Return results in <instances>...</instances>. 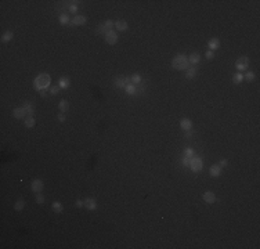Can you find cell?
Masks as SVG:
<instances>
[{
    "instance_id": "obj_1",
    "label": "cell",
    "mask_w": 260,
    "mask_h": 249,
    "mask_svg": "<svg viewBox=\"0 0 260 249\" xmlns=\"http://www.w3.org/2000/svg\"><path fill=\"white\" fill-rule=\"evenodd\" d=\"M50 80H51L50 75H47V73H40L39 76L35 79L33 86H35L36 90H44L46 87L50 86Z\"/></svg>"
},
{
    "instance_id": "obj_2",
    "label": "cell",
    "mask_w": 260,
    "mask_h": 249,
    "mask_svg": "<svg viewBox=\"0 0 260 249\" xmlns=\"http://www.w3.org/2000/svg\"><path fill=\"white\" fill-rule=\"evenodd\" d=\"M188 57H185V55L183 54H179L176 55L173 58V61H172V65H173L174 69L177 71H181V69H187V67H188Z\"/></svg>"
},
{
    "instance_id": "obj_3",
    "label": "cell",
    "mask_w": 260,
    "mask_h": 249,
    "mask_svg": "<svg viewBox=\"0 0 260 249\" xmlns=\"http://www.w3.org/2000/svg\"><path fill=\"white\" fill-rule=\"evenodd\" d=\"M248 67H249V58L248 57H239L238 60H236V62H235V68L239 72H242V71H245V69H248Z\"/></svg>"
},
{
    "instance_id": "obj_4",
    "label": "cell",
    "mask_w": 260,
    "mask_h": 249,
    "mask_svg": "<svg viewBox=\"0 0 260 249\" xmlns=\"http://www.w3.org/2000/svg\"><path fill=\"white\" fill-rule=\"evenodd\" d=\"M189 168H191V170L192 172H201L202 170V161H201V158L192 156L191 161H189Z\"/></svg>"
},
{
    "instance_id": "obj_5",
    "label": "cell",
    "mask_w": 260,
    "mask_h": 249,
    "mask_svg": "<svg viewBox=\"0 0 260 249\" xmlns=\"http://www.w3.org/2000/svg\"><path fill=\"white\" fill-rule=\"evenodd\" d=\"M105 42L108 43V44H116V42H118V35H116V32L114 31H110L107 35H105Z\"/></svg>"
},
{
    "instance_id": "obj_6",
    "label": "cell",
    "mask_w": 260,
    "mask_h": 249,
    "mask_svg": "<svg viewBox=\"0 0 260 249\" xmlns=\"http://www.w3.org/2000/svg\"><path fill=\"white\" fill-rule=\"evenodd\" d=\"M43 187H44V184H43V181L42 180H39V179H36V180H33L32 181V184H31V188H32V191L33 192H40L42 190H43Z\"/></svg>"
},
{
    "instance_id": "obj_7",
    "label": "cell",
    "mask_w": 260,
    "mask_h": 249,
    "mask_svg": "<svg viewBox=\"0 0 260 249\" xmlns=\"http://www.w3.org/2000/svg\"><path fill=\"white\" fill-rule=\"evenodd\" d=\"M83 202H85L86 209H89V210H94L97 208V201H95L94 198H86Z\"/></svg>"
},
{
    "instance_id": "obj_8",
    "label": "cell",
    "mask_w": 260,
    "mask_h": 249,
    "mask_svg": "<svg viewBox=\"0 0 260 249\" xmlns=\"http://www.w3.org/2000/svg\"><path fill=\"white\" fill-rule=\"evenodd\" d=\"M87 21V18L85 15H75L73 18H72L71 24L72 25H76V26H79V25H83V24Z\"/></svg>"
},
{
    "instance_id": "obj_9",
    "label": "cell",
    "mask_w": 260,
    "mask_h": 249,
    "mask_svg": "<svg viewBox=\"0 0 260 249\" xmlns=\"http://www.w3.org/2000/svg\"><path fill=\"white\" fill-rule=\"evenodd\" d=\"M209 173H210V176H213V177H219L221 174V166L220 165H213V166H210Z\"/></svg>"
},
{
    "instance_id": "obj_10",
    "label": "cell",
    "mask_w": 260,
    "mask_h": 249,
    "mask_svg": "<svg viewBox=\"0 0 260 249\" xmlns=\"http://www.w3.org/2000/svg\"><path fill=\"white\" fill-rule=\"evenodd\" d=\"M204 201L206 203H214L216 202V195L213 194L212 191H206L204 194Z\"/></svg>"
},
{
    "instance_id": "obj_11",
    "label": "cell",
    "mask_w": 260,
    "mask_h": 249,
    "mask_svg": "<svg viewBox=\"0 0 260 249\" xmlns=\"http://www.w3.org/2000/svg\"><path fill=\"white\" fill-rule=\"evenodd\" d=\"M180 127H181L183 130H187V132H188L189 129L192 127V122H191L189 119H187V118H184V119L180 120Z\"/></svg>"
},
{
    "instance_id": "obj_12",
    "label": "cell",
    "mask_w": 260,
    "mask_h": 249,
    "mask_svg": "<svg viewBox=\"0 0 260 249\" xmlns=\"http://www.w3.org/2000/svg\"><path fill=\"white\" fill-rule=\"evenodd\" d=\"M25 109L24 107H21V108H15L14 111H13V115H14V118H17V119H21V118L25 116Z\"/></svg>"
},
{
    "instance_id": "obj_13",
    "label": "cell",
    "mask_w": 260,
    "mask_h": 249,
    "mask_svg": "<svg viewBox=\"0 0 260 249\" xmlns=\"http://www.w3.org/2000/svg\"><path fill=\"white\" fill-rule=\"evenodd\" d=\"M115 26H116V29L118 31H126L127 29V22L125 21V20H119V21H116L115 22Z\"/></svg>"
},
{
    "instance_id": "obj_14",
    "label": "cell",
    "mask_w": 260,
    "mask_h": 249,
    "mask_svg": "<svg viewBox=\"0 0 260 249\" xmlns=\"http://www.w3.org/2000/svg\"><path fill=\"white\" fill-rule=\"evenodd\" d=\"M208 46H209V48L213 51V50H216V48L220 47V40L216 39V38H214V39H210L209 40V43H208Z\"/></svg>"
},
{
    "instance_id": "obj_15",
    "label": "cell",
    "mask_w": 260,
    "mask_h": 249,
    "mask_svg": "<svg viewBox=\"0 0 260 249\" xmlns=\"http://www.w3.org/2000/svg\"><path fill=\"white\" fill-rule=\"evenodd\" d=\"M129 83H130V79H127V78L116 79V80H115V86H116V87H126Z\"/></svg>"
},
{
    "instance_id": "obj_16",
    "label": "cell",
    "mask_w": 260,
    "mask_h": 249,
    "mask_svg": "<svg viewBox=\"0 0 260 249\" xmlns=\"http://www.w3.org/2000/svg\"><path fill=\"white\" fill-rule=\"evenodd\" d=\"M58 107H60V111H61L62 114H65V112L69 109V102L67 101V100H61L60 104H58Z\"/></svg>"
},
{
    "instance_id": "obj_17",
    "label": "cell",
    "mask_w": 260,
    "mask_h": 249,
    "mask_svg": "<svg viewBox=\"0 0 260 249\" xmlns=\"http://www.w3.org/2000/svg\"><path fill=\"white\" fill-rule=\"evenodd\" d=\"M71 85V82H69V79L68 78H61L58 80V86L61 87V89H68Z\"/></svg>"
},
{
    "instance_id": "obj_18",
    "label": "cell",
    "mask_w": 260,
    "mask_h": 249,
    "mask_svg": "<svg viewBox=\"0 0 260 249\" xmlns=\"http://www.w3.org/2000/svg\"><path fill=\"white\" fill-rule=\"evenodd\" d=\"M110 31H111V29L108 28V26H107V25H105V22L101 24V25L97 28V32H98L100 35H104V36H105V35H107V33H108Z\"/></svg>"
},
{
    "instance_id": "obj_19",
    "label": "cell",
    "mask_w": 260,
    "mask_h": 249,
    "mask_svg": "<svg viewBox=\"0 0 260 249\" xmlns=\"http://www.w3.org/2000/svg\"><path fill=\"white\" fill-rule=\"evenodd\" d=\"M199 60H201V57H199L198 53H192V54L188 57V62H189V64H198Z\"/></svg>"
},
{
    "instance_id": "obj_20",
    "label": "cell",
    "mask_w": 260,
    "mask_h": 249,
    "mask_svg": "<svg viewBox=\"0 0 260 249\" xmlns=\"http://www.w3.org/2000/svg\"><path fill=\"white\" fill-rule=\"evenodd\" d=\"M22 107H24L25 112H26V114H28L29 116H32V114H33V105H32L31 102H25Z\"/></svg>"
},
{
    "instance_id": "obj_21",
    "label": "cell",
    "mask_w": 260,
    "mask_h": 249,
    "mask_svg": "<svg viewBox=\"0 0 260 249\" xmlns=\"http://www.w3.org/2000/svg\"><path fill=\"white\" fill-rule=\"evenodd\" d=\"M242 80H244V75H242L241 72H238V73H235V75L232 76V82H234L235 85H239Z\"/></svg>"
},
{
    "instance_id": "obj_22",
    "label": "cell",
    "mask_w": 260,
    "mask_h": 249,
    "mask_svg": "<svg viewBox=\"0 0 260 249\" xmlns=\"http://www.w3.org/2000/svg\"><path fill=\"white\" fill-rule=\"evenodd\" d=\"M13 32L11 31H7V32H4L3 33V36H1V42H8V40H11L13 39Z\"/></svg>"
},
{
    "instance_id": "obj_23",
    "label": "cell",
    "mask_w": 260,
    "mask_h": 249,
    "mask_svg": "<svg viewBox=\"0 0 260 249\" xmlns=\"http://www.w3.org/2000/svg\"><path fill=\"white\" fill-rule=\"evenodd\" d=\"M25 126H26L28 129H31V127L35 126V119H33V116H28L26 119H25Z\"/></svg>"
},
{
    "instance_id": "obj_24",
    "label": "cell",
    "mask_w": 260,
    "mask_h": 249,
    "mask_svg": "<svg viewBox=\"0 0 260 249\" xmlns=\"http://www.w3.org/2000/svg\"><path fill=\"white\" fill-rule=\"evenodd\" d=\"M195 75H197V69H195V68H188V69H187V73H185L187 79H192Z\"/></svg>"
},
{
    "instance_id": "obj_25",
    "label": "cell",
    "mask_w": 260,
    "mask_h": 249,
    "mask_svg": "<svg viewBox=\"0 0 260 249\" xmlns=\"http://www.w3.org/2000/svg\"><path fill=\"white\" fill-rule=\"evenodd\" d=\"M130 82L134 83V85H137V83H140V82H141V76H140L138 73H133V75H132V78H130Z\"/></svg>"
},
{
    "instance_id": "obj_26",
    "label": "cell",
    "mask_w": 260,
    "mask_h": 249,
    "mask_svg": "<svg viewBox=\"0 0 260 249\" xmlns=\"http://www.w3.org/2000/svg\"><path fill=\"white\" fill-rule=\"evenodd\" d=\"M125 89H126V93L127 94H130V96L136 94V87H134V85H132V83H129V85H127Z\"/></svg>"
},
{
    "instance_id": "obj_27",
    "label": "cell",
    "mask_w": 260,
    "mask_h": 249,
    "mask_svg": "<svg viewBox=\"0 0 260 249\" xmlns=\"http://www.w3.org/2000/svg\"><path fill=\"white\" fill-rule=\"evenodd\" d=\"M53 210L55 213H61L62 212V205L60 202H53Z\"/></svg>"
},
{
    "instance_id": "obj_28",
    "label": "cell",
    "mask_w": 260,
    "mask_h": 249,
    "mask_svg": "<svg viewBox=\"0 0 260 249\" xmlns=\"http://www.w3.org/2000/svg\"><path fill=\"white\" fill-rule=\"evenodd\" d=\"M24 201H22V199H18V201H17L15 202V206H14V208H15V210L17 212H19V210H22L24 209Z\"/></svg>"
},
{
    "instance_id": "obj_29",
    "label": "cell",
    "mask_w": 260,
    "mask_h": 249,
    "mask_svg": "<svg viewBox=\"0 0 260 249\" xmlns=\"http://www.w3.org/2000/svg\"><path fill=\"white\" fill-rule=\"evenodd\" d=\"M244 79H246V80H248V82H253V80H255V73H253V72H251V71H249V72H246V73H245Z\"/></svg>"
},
{
    "instance_id": "obj_30",
    "label": "cell",
    "mask_w": 260,
    "mask_h": 249,
    "mask_svg": "<svg viewBox=\"0 0 260 249\" xmlns=\"http://www.w3.org/2000/svg\"><path fill=\"white\" fill-rule=\"evenodd\" d=\"M60 22L62 24V25H67V24L69 22V18H68V15H65V14L60 15Z\"/></svg>"
},
{
    "instance_id": "obj_31",
    "label": "cell",
    "mask_w": 260,
    "mask_h": 249,
    "mask_svg": "<svg viewBox=\"0 0 260 249\" xmlns=\"http://www.w3.org/2000/svg\"><path fill=\"white\" fill-rule=\"evenodd\" d=\"M36 202H38V203H43V202H44V197L40 194V192L36 194Z\"/></svg>"
},
{
    "instance_id": "obj_32",
    "label": "cell",
    "mask_w": 260,
    "mask_h": 249,
    "mask_svg": "<svg viewBox=\"0 0 260 249\" xmlns=\"http://www.w3.org/2000/svg\"><path fill=\"white\" fill-rule=\"evenodd\" d=\"M60 89H61L60 86H53L50 92H51V94H54V96H55V94H58V93H60Z\"/></svg>"
},
{
    "instance_id": "obj_33",
    "label": "cell",
    "mask_w": 260,
    "mask_h": 249,
    "mask_svg": "<svg viewBox=\"0 0 260 249\" xmlns=\"http://www.w3.org/2000/svg\"><path fill=\"white\" fill-rule=\"evenodd\" d=\"M185 156H189V158H192V156H194V151H192V148H187V149H185Z\"/></svg>"
},
{
    "instance_id": "obj_34",
    "label": "cell",
    "mask_w": 260,
    "mask_h": 249,
    "mask_svg": "<svg viewBox=\"0 0 260 249\" xmlns=\"http://www.w3.org/2000/svg\"><path fill=\"white\" fill-rule=\"evenodd\" d=\"M205 55H206V58H208V60H212L213 57H214V54H213V51H212V50H208Z\"/></svg>"
},
{
    "instance_id": "obj_35",
    "label": "cell",
    "mask_w": 260,
    "mask_h": 249,
    "mask_svg": "<svg viewBox=\"0 0 260 249\" xmlns=\"http://www.w3.org/2000/svg\"><path fill=\"white\" fill-rule=\"evenodd\" d=\"M58 120H60V122H65V115H64L62 112H61V114H58Z\"/></svg>"
},
{
    "instance_id": "obj_36",
    "label": "cell",
    "mask_w": 260,
    "mask_h": 249,
    "mask_svg": "<svg viewBox=\"0 0 260 249\" xmlns=\"http://www.w3.org/2000/svg\"><path fill=\"white\" fill-rule=\"evenodd\" d=\"M189 161H191V158H189V156H185V158L183 159V164L187 166V165H189Z\"/></svg>"
},
{
    "instance_id": "obj_37",
    "label": "cell",
    "mask_w": 260,
    "mask_h": 249,
    "mask_svg": "<svg viewBox=\"0 0 260 249\" xmlns=\"http://www.w3.org/2000/svg\"><path fill=\"white\" fill-rule=\"evenodd\" d=\"M69 11H71V13H76V11H78V7H76L75 4H72V6H69Z\"/></svg>"
},
{
    "instance_id": "obj_38",
    "label": "cell",
    "mask_w": 260,
    "mask_h": 249,
    "mask_svg": "<svg viewBox=\"0 0 260 249\" xmlns=\"http://www.w3.org/2000/svg\"><path fill=\"white\" fill-rule=\"evenodd\" d=\"M228 165V162H227V159H221L220 161V166L223 168V166H227Z\"/></svg>"
},
{
    "instance_id": "obj_39",
    "label": "cell",
    "mask_w": 260,
    "mask_h": 249,
    "mask_svg": "<svg viewBox=\"0 0 260 249\" xmlns=\"http://www.w3.org/2000/svg\"><path fill=\"white\" fill-rule=\"evenodd\" d=\"M83 205H85V202H83V201H80V199H78V201H76V206H78V208L83 206Z\"/></svg>"
}]
</instances>
